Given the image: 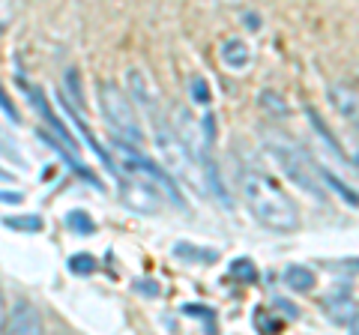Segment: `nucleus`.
Listing matches in <instances>:
<instances>
[{
	"label": "nucleus",
	"mask_w": 359,
	"mask_h": 335,
	"mask_svg": "<svg viewBox=\"0 0 359 335\" xmlns=\"http://www.w3.org/2000/svg\"><path fill=\"white\" fill-rule=\"evenodd\" d=\"M39 138H42L45 144H48V147H51L54 153H57V156H60V159H63L66 165H69V171H72L75 177H81V180H87L90 186H96V189L102 186V183H99V177H96L93 171H90L87 165H81V162H78V156H75L69 147H60V141L54 138V135H48V132H45V129H39Z\"/></svg>",
	"instance_id": "1a4fd4ad"
},
{
	"label": "nucleus",
	"mask_w": 359,
	"mask_h": 335,
	"mask_svg": "<svg viewBox=\"0 0 359 335\" xmlns=\"http://www.w3.org/2000/svg\"><path fill=\"white\" fill-rule=\"evenodd\" d=\"M156 150H159L162 162L171 168L174 177H183L186 183H192L195 189H204V180H201V171H198V162L195 156L186 150V144L180 141L177 135L168 126H156Z\"/></svg>",
	"instance_id": "20e7f679"
},
{
	"label": "nucleus",
	"mask_w": 359,
	"mask_h": 335,
	"mask_svg": "<svg viewBox=\"0 0 359 335\" xmlns=\"http://www.w3.org/2000/svg\"><path fill=\"white\" fill-rule=\"evenodd\" d=\"M6 317H9V311H6V299H4V290H0V332L6 329Z\"/></svg>",
	"instance_id": "cd10ccee"
},
{
	"label": "nucleus",
	"mask_w": 359,
	"mask_h": 335,
	"mask_svg": "<svg viewBox=\"0 0 359 335\" xmlns=\"http://www.w3.org/2000/svg\"><path fill=\"white\" fill-rule=\"evenodd\" d=\"M222 63L228 66V69H233V72L245 69V66L252 63V51H249V46H245L243 39H228V42L222 46Z\"/></svg>",
	"instance_id": "ddd939ff"
},
{
	"label": "nucleus",
	"mask_w": 359,
	"mask_h": 335,
	"mask_svg": "<svg viewBox=\"0 0 359 335\" xmlns=\"http://www.w3.org/2000/svg\"><path fill=\"white\" fill-rule=\"evenodd\" d=\"M0 180H9V174L4 171V168H0Z\"/></svg>",
	"instance_id": "c756f323"
},
{
	"label": "nucleus",
	"mask_w": 359,
	"mask_h": 335,
	"mask_svg": "<svg viewBox=\"0 0 359 335\" xmlns=\"http://www.w3.org/2000/svg\"><path fill=\"white\" fill-rule=\"evenodd\" d=\"M0 111L13 120V123H21V114H18V108H15V102L9 99V93L4 90V84H0Z\"/></svg>",
	"instance_id": "b1692460"
},
{
	"label": "nucleus",
	"mask_w": 359,
	"mask_h": 335,
	"mask_svg": "<svg viewBox=\"0 0 359 335\" xmlns=\"http://www.w3.org/2000/svg\"><path fill=\"white\" fill-rule=\"evenodd\" d=\"M264 144H266L269 156L276 159V165L282 168L290 183L299 186L302 192L311 195L314 200H327L330 192L318 180V162H314L294 138L285 135V132H278V129H266L264 132Z\"/></svg>",
	"instance_id": "f03ea898"
},
{
	"label": "nucleus",
	"mask_w": 359,
	"mask_h": 335,
	"mask_svg": "<svg viewBox=\"0 0 359 335\" xmlns=\"http://www.w3.org/2000/svg\"><path fill=\"white\" fill-rule=\"evenodd\" d=\"M240 195L249 207V213L261 221V225L290 233L299 228V207L294 204L285 189H278L266 174L252 171V168H240L237 171Z\"/></svg>",
	"instance_id": "f257e3e1"
},
{
	"label": "nucleus",
	"mask_w": 359,
	"mask_h": 335,
	"mask_svg": "<svg viewBox=\"0 0 359 335\" xmlns=\"http://www.w3.org/2000/svg\"><path fill=\"white\" fill-rule=\"evenodd\" d=\"M323 308H327V315L332 320H339V323H356V303H353V296L351 294H344V290L339 287L335 294H330L327 299H323Z\"/></svg>",
	"instance_id": "9d476101"
},
{
	"label": "nucleus",
	"mask_w": 359,
	"mask_h": 335,
	"mask_svg": "<svg viewBox=\"0 0 359 335\" xmlns=\"http://www.w3.org/2000/svg\"><path fill=\"white\" fill-rule=\"evenodd\" d=\"M285 285L290 290H297V294H311L314 287H318V275H314L309 266H287L285 270Z\"/></svg>",
	"instance_id": "4468645a"
},
{
	"label": "nucleus",
	"mask_w": 359,
	"mask_h": 335,
	"mask_svg": "<svg viewBox=\"0 0 359 335\" xmlns=\"http://www.w3.org/2000/svg\"><path fill=\"white\" fill-rule=\"evenodd\" d=\"M66 266H69L72 275H90V273H96V258L93 254H72Z\"/></svg>",
	"instance_id": "412c9836"
},
{
	"label": "nucleus",
	"mask_w": 359,
	"mask_h": 335,
	"mask_svg": "<svg viewBox=\"0 0 359 335\" xmlns=\"http://www.w3.org/2000/svg\"><path fill=\"white\" fill-rule=\"evenodd\" d=\"M174 258L180 261H186V264H192V261H201V264H212V261H219V252H212V249H198V245L192 242H177L174 245Z\"/></svg>",
	"instance_id": "dca6fc26"
},
{
	"label": "nucleus",
	"mask_w": 359,
	"mask_h": 335,
	"mask_svg": "<svg viewBox=\"0 0 359 335\" xmlns=\"http://www.w3.org/2000/svg\"><path fill=\"white\" fill-rule=\"evenodd\" d=\"M132 287H135V290H141L144 296H159V294H162V290H159V285H156V282H150V278H138V282H135Z\"/></svg>",
	"instance_id": "393cba45"
},
{
	"label": "nucleus",
	"mask_w": 359,
	"mask_h": 335,
	"mask_svg": "<svg viewBox=\"0 0 359 335\" xmlns=\"http://www.w3.org/2000/svg\"><path fill=\"white\" fill-rule=\"evenodd\" d=\"M25 90L30 93V105L36 108V111H39V117H42V120L48 123V126H51L54 138H57V141H63V147H69L72 153H78V144H75V138L69 135V129H66V123H63V120H57V117H54L51 105L45 102V93L39 90V87H30V84H25Z\"/></svg>",
	"instance_id": "0eeeda50"
},
{
	"label": "nucleus",
	"mask_w": 359,
	"mask_h": 335,
	"mask_svg": "<svg viewBox=\"0 0 359 335\" xmlns=\"http://www.w3.org/2000/svg\"><path fill=\"white\" fill-rule=\"evenodd\" d=\"M183 311L186 315H192V317H212V308H204V306H183Z\"/></svg>",
	"instance_id": "bb28decb"
},
{
	"label": "nucleus",
	"mask_w": 359,
	"mask_h": 335,
	"mask_svg": "<svg viewBox=\"0 0 359 335\" xmlns=\"http://www.w3.org/2000/svg\"><path fill=\"white\" fill-rule=\"evenodd\" d=\"M330 105L339 111L344 120H356V87L347 84V81H339L330 87Z\"/></svg>",
	"instance_id": "9b49d317"
},
{
	"label": "nucleus",
	"mask_w": 359,
	"mask_h": 335,
	"mask_svg": "<svg viewBox=\"0 0 359 335\" xmlns=\"http://www.w3.org/2000/svg\"><path fill=\"white\" fill-rule=\"evenodd\" d=\"M6 335H45L42 315L30 299H18L6 317Z\"/></svg>",
	"instance_id": "423d86ee"
},
{
	"label": "nucleus",
	"mask_w": 359,
	"mask_h": 335,
	"mask_svg": "<svg viewBox=\"0 0 359 335\" xmlns=\"http://www.w3.org/2000/svg\"><path fill=\"white\" fill-rule=\"evenodd\" d=\"M261 105L269 111V114H278V117H287L290 114V108H287V102L278 93H273V90H264L261 93Z\"/></svg>",
	"instance_id": "aec40b11"
},
{
	"label": "nucleus",
	"mask_w": 359,
	"mask_h": 335,
	"mask_svg": "<svg viewBox=\"0 0 359 335\" xmlns=\"http://www.w3.org/2000/svg\"><path fill=\"white\" fill-rule=\"evenodd\" d=\"M99 102H102V114L108 129L114 132V138L123 144H135V150L144 147V129H141V120H138V111H135L132 99L120 90L117 84L102 81L99 84Z\"/></svg>",
	"instance_id": "7ed1b4c3"
},
{
	"label": "nucleus",
	"mask_w": 359,
	"mask_h": 335,
	"mask_svg": "<svg viewBox=\"0 0 359 335\" xmlns=\"http://www.w3.org/2000/svg\"><path fill=\"white\" fill-rule=\"evenodd\" d=\"M66 228L75 231V233H93L96 231L93 219H90L87 213H81V210H72V213H66Z\"/></svg>",
	"instance_id": "6ab92c4d"
},
{
	"label": "nucleus",
	"mask_w": 359,
	"mask_h": 335,
	"mask_svg": "<svg viewBox=\"0 0 359 335\" xmlns=\"http://www.w3.org/2000/svg\"><path fill=\"white\" fill-rule=\"evenodd\" d=\"M255 323H257V329H261V335H276L278 329H282V320H276V315L269 317L264 308L255 311Z\"/></svg>",
	"instance_id": "5701e85b"
},
{
	"label": "nucleus",
	"mask_w": 359,
	"mask_h": 335,
	"mask_svg": "<svg viewBox=\"0 0 359 335\" xmlns=\"http://www.w3.org/2000/svg\"><path fill=\"white\" fill-rule=\"evenodd\" d=\"M120 200L135 213H159L162 210V192L147 180H120Z\"/></svg>",
	"instance_id": "39448f33"
},
{
	"label": "nucleus",
	"mask_w": 359,
	"mask_h": 335,
	"mask_svg": "<svg viewBox=\"0 0 359 335\" xmlns=\"http://www.w3.org/2000/svg\"><path fill=\"white\" fill-rule=\"evenodd\" d=\"M228 275L233 278V282H243V285H252L255 278H257V270H255V264L249 258H237L231 266H228Z\"/></svg>",
	"instance_id": "f3484780"
},
{
	"label": "nucleus",
	"mask_w": 359,
	"mask_h": 335,
	"mask_svg": "<svg viewBox=\"0 0 359 335\" xmlns=\"http://www.w3.org/2000/svg\"><path fill=\"white\" fill-rule=\"evenodd\" d=\"M4 225H6V228H13V231L39 233V231L45 228V221H42V216H13V219H4Z\"/></svg>",
	"instance_id": "a211bd4d"
},
{
	"label": "nucleus",
	"mask_w": 359,
	"mask_h": 335,
	"mask_svg": "<svg viewBox=\"0 0 359 335\" xmlns=\"http://www.w3.org/2000/svg\"><path fill=\"white\" fill-rule=\"evenodd\" d=\"M318 180H320V186H323V189L330 186L332 192L339 195V198L344 200L347 207H356V192H353L351 186H344V180H341V177H335L332 171H327V168H320V165H318Z\"/></svg>",
	"instance_id": "2eb2a0df"
},
{
	"label": "nucleus",
	"mask_w": 359,
	"mask_h": 335,
	"mask_svg": "<svg viewBox=\"0 0 359 335\" xmlns=\"http://www.w3.org/2000/svg\"><path fill=\"white\" fill-rule=\"evenodd\" d=\"M126 84H129V96L135 99L138 105H144L147 111H153L156 105H159V90L150 84V78L144 75L141 69H129L126 72ZM132 102V105H135Z\"/></svg>",
	"instance_id": "6e6552de"
},
{
	"label": "nucleus",
	"mask_w": 359,
	"mask_h": 335,
	"mask_svg": "<svg viewBox=\"0 0 359 335\" xmlns=\"http://www.w3.org/2000/svg\"><path fill=\"white\" fill-rule=\"evenodd\" d=\"M273 306H276V308H282L287 317H299V308H297L294 303H287V299H282V296H276V299H273Z\"/></svg>",
	"instance_id": "a878e982"
},
{
	"label": "nucleus",
	"mask_w": 359,
	"mask_h": 335,
	"mask_svg": "<svg viewBox=\"0 0 359 335\" xmlns=\"http://www.w3.org/2000/svg\"><path fill=\"white\" fill-rule=\"evenodd\" d=\"M0 200H13V204H21L25 195H21V192H0Z\"/></svg>",
	"instance_id": "c85d7f7f"
},
{
	"label": "nucleus",
	"mask_w": 359,
	"mask_h": 335,
	"mask_svg": "<svg viewBox=\"0 0 359 335\" xmlns=\"http://www.w3.org/2000/svg\"><path fill=\"white\" fill-rule=\"evenodd\" d=\"M189 96H192V102L195 105H210V84L204 81V78H192L189 81Z\"/></svg>",
	"instance_id": "4be33fe9"
},
{
	"label": "nucleus",
	"mask_w": 359,
	"mask_h": 335,
	"mask_svg": "<svg viewBox=\"0 0 359 335\" xmlns=\"http://www.w3.org/2000/svg\"><path fill=\"white\" fill-rule=\"evenodd\" d=\"M306 114H309V123H311V129H314V135H318L323 144H327V150L332 153V156H339V159L341 162H351V165H356L353 162V156H347L344 150H341V144H339V138H335L332 135V132L327 129V123H323L320 120V114H318V111H314V108H306Z\"/></svg>",
	"instance_id": "f8f14e48"
}]
</instances>
